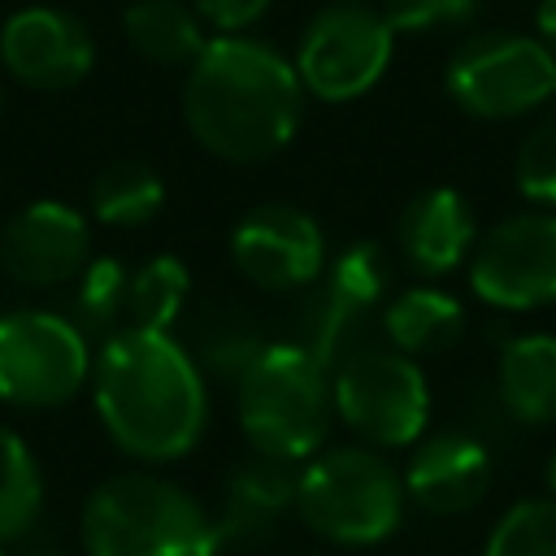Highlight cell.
<instances>
[{
	"label": "cell",
	"instance_id": "cell-1",
	"mask_svg": "<svg viewBox=\"0 0 556 556\" xmlns=\"http://www.w3.org/2000/svg\"><path fill=\"white\" fill-rule=\"evenodd\" d=\"M91 400L109 439L148 465L187 456L208 426L200 361L169 334L122 326L91 356Z\"/></svg>",
	"mask_w": 556,
	"mask_h": 556
},
{
	"label": "cell",
	"instance_id": "cell-2",
	"mask_svg": "<svg viewBox=\"0 0 556 556\" xmlns=\"http://www.w3.org/2000/svg\"><path fill=\"white\" fill-rule=\"evenodd\" d=\"M304 87L274 43L243 35H213L187 65L182 117L191 139L230 165H261L278 156L304 117Z\"/></svg>",
	"mask_w": 556,
	"mask_h": 556
},
{
	"label": "cell",
	"instance_id": "cell-3",
	"mask_svg": "<svg viewBox=\"0 0 556 556\" xmlns=\"http://www.w3.org/2000/svg\"><path fill=\"white\" fill-rule=\"evenodd\" d=\"M87 556H217V517L174 478L126 469L104 478L78 517Z\"/></svg>",
	"mask_w": 556,
	"mask_h": 556
},
{
	"label": "cell",
	"instance_id": "cell-4",
	"mask_svg": "<svg viewBox=\"0 0 556 556\" xmlns=\"http://www.w3.org/2000/svg\"><path fill=\"white\" fill-rule=\"evenodd\" d=\"M235 417L256 456L308 460L334 421L330 365L304 343H265L235 378Z\"/></svg>",
	"mask_w": 556,
	"mask_h": 556
},
{
	"label": "cell",
	"instance_id": "cell-5",
	"mask_svg": "<svg viewBox=\"0 0 556 556\" xmlns=\"http://www.w3.org/2000/svg\"><path fill=\"white\" fill-rule=\"evenodd\" d=\"M404 478L369 443L321 447L295 469V517L334 547L387 543L404 521Z\"/></svg>",
	"mask_w": 556,
	"mask_h": 556
},
{
	"label": "cell",
	"instance_id": "cell-6",
	"mask_svg": "<svg viewBox=\"0 0 556 556\" xmlns=\"http://www.w3.org/2000/svg\"><path fill=\"white\" fill-rule=\"evenodd\" d=\"M334 417L369 447H408L430 421V382L404 352L356 348L330 365Z\"/></svg>",
	"mask_w": 556,
	"mask_h": 556
},
{
	"label": "cell",
	"instance_id": "cell-7",
	"mask_svg": "<svg viewBox=\"0 0 556 556\" xmlns=\"http://www.w3.org/2000/svg\"><path fill=\"white\" fill-rule=\"evenodd\" d=\"M443 87L469 117L504 122L521 117L547 100H556V56L543 48L539 35L517 30H482L469 35L447 70Z\"/></svg>",
	"mask_w": 556,
	"mask_h": 556
},
{
	"label": "cell",
	"instance_id": "cell-8",
	"mask_svg": "<svg viewBox=\"0 0 556 556\" xmlns=\"http://www.w3.org/2000/svg\"><path fill=\"white\" fill-rule=\"evenodd\" d=\"M91 382V348L78 321L52 308L0 313V400L56 408Z\"/></svg>",
	"mask_w": 556,
	"mask_h": 556
},
{
	"label": "cell",
	"instance_id": "cell-9",
	"mask_svg": "<svg viewBox=\"0 0 556 556\" xmlns=\"http://www.w3.org/2000/svg\"><path fill=\"white\" fill-rule=\"evenodd\" d=\"M391 52L395 30L378 9L361 0H334L304 26L291 65L300 74L304 96L348 104L378 87V78L391 65Z\"/></svg>",
	"mask_w": 556,
	"mask_h": 556
},
{
	"label": "cell",
	"instance_id": "cell-10",
	"mask_svg": "<svg viewBox=\"0 0 556 556\" xmlns=\"http://www.w3.org/2000/svg\"><path fill=\"white\" fill-rule=\"evenodd\" d=\"M469 287L500 313L556 304V213L530 208L495 222L469 252Z\"/></svg>",
	"mask_w": 556,
	"mask_h": 556
},
{
	"label": "cell",
	"instance_id": "cell-11",
	"mask_svg": "<svg viewBox=\"0 0 556 556\" xmlns=\"http://www.w3.org/2000/svg\"><path fill=\"white\" fill-rule=\"evenodd\" d=\"M235 269L261 291H300L326 269L321 226L295 204H261L230 230Z\"/></svg>",
	"mask_w": 556,
	"mask_h": 556
},
{
	"label": "cell",
	"instance_id": "cell-12",
	"mask_svg": "<svg viewBox=\"0 0 556 556\" xmlns=\"http://www.w3.org/2000/svg\"><path fill=\"white\" fill-rule=\"evenodd\" d=\"M0 65L35 91H70L96 65L91 30L52 4H26L0 26Z\"/></svg>",
	"mask_w": 556,
	"mask_h": 556
},
{
	"label": "cell",
	"instance_id": "cell-13",
	"mask_svg": "<svg viewBox=\"0 0 556 556\" xmlns=\"http://www.w3.org/2000/svg\"><path fill=\"white\" fill-rule=\"evenodd\" d=\"M91 261V222L65 200H30L0 230V269L22 287H65Z\"/></svg>",
	"mask_w": 556,
	"mask_h": 556
},
{
	"label": "cell",
	"instance_id": "cell-14",
	"mask_svg": "<svg viewBox=\"0 0 556 556\" xmlns=\"http://www.w3.org/2000/svg\"><path fill=\"white\" fill-rule=\"evenodd\" d=\"M400 478L404 495L417 508L434 517H456L478 508L491 491V452L465 430H439L430 439H417Z\"/></svg>",
	"mask_w": 556,
	"mask_h": 556
},
{
	"label": "cell",
	"instance_id": "cell-15",
	"mask_svg": "<svg viewBox=\"0 0 556 556\" xmlns=\"http://www.w3.org/2000/svg\"><path fill=\"white\" fill-rule=\"evenodd\" d=\"M395 243L417 274L426 278L452 274L460 261H469L478 243L473 204L456 187H426L404 204L395 222Z\"/></svg>",
	"mask_w": 556,
	"mask_h": 556
},
{
	"label": "cell",
	"instance_id": "cell-16",
	"mask_svg": "<svg viewBox=\"0 0 556 556\" xmlns=\"http://www.w3.org/2000/svg\"><path fill=\"white\" fill-rule=\"evenodd\" d=\"M495 400L517 426L556 421V334H513L495 361Z\"/></svg>",
	"mask_w": 556,
	"mask_h": 556
},
{
	"label": "cell",
	"instance_id": "cell-17",
	"mask_svg": "<svg viewBox=\"0 0 556 556\" xmlns=\"http://www.w3.org/2000/svg\"><path fill=\"white\" fill-rule=\"evenodd\" d=\"M287 513H295V473L287 469V460L256 456V460H248L230 473L222 517H217V534H222V543L261 539Z\"/></svg>",
	"mask_w": 556,
	"mask_h": 556
},
{
	"label": "cell",
	"instance_id": "cell-18",
	"mask_svg": "<svg viewBox=\"0 0 556 556\" xmlns=\"http://www.w3.org/2000/svg\"><path fill=\"white\" fill-rule=\"evenodd\" d=\"M387 343L404 356H434L465 334V304L443 287H408L382 308Z\"/></svg>",
	"mask_w": 556,
	"mask_h": 556
},
{
	"label": "cell",
	"instance_id": "cell-19",
	"mask_svg": "<svg viewBox=\"0 0 556 556\" xmlns=\"http://www.w3.org/2000/svg\"><path fill=\"white\" fill-rule=\"evenodd\" d=\"M122 30L126 43L152 61V65H191L200 56V48L208 43V26L204 17L187 4V0H135L122 13Z\"/></svg>",
	"mask_w": 556,
	"mask_h": 556
},
{
	"label": "cell",
	"instance_id": "cell-20",
	"mask_svg": "<svg viewBox=\"0 0 556 556\" xmlns=\"http://www.w3.org/2000/svg\"><path fill=\"white\" fill-rule=\"evenodd\" d=\"M87 208H91V222L100 226L135 230V226H148L165 208V182L148 161L122 156L91 178Z\"/></svg>",
	"mask_w": 556,
	"mask_h": 556
},
{
	"label": "cell",
	"instance_id": "cell-21",
	"mask_svg": "<svg viewBox=\"0 0 556 556\" xmlns=\"http://www.w3.org/2000/svg\"><path fill=\"white\" fill-rule=\"evenodd\" d=\"M191 295V269L178 256H148L139 269H130L126 282V321L122 326H148L169 330Z\"/></svg>",
	"mask_w": 556,
	"mask_h": 556
},
{
	"label": "cell",
	"instance_id": "cell-22",
	"mask_svg": "<svg viewBox=\"0 0 556 556\" xmlns=\"http://www.w3.org/2000/svg\"><path fill=\"white\" fill-rule=\"evenodd\" d=\"M43 508V473L26 439L0 426V547L22 539Z\"/></svg>",
	"mask_w": 556,
	"mask_h": 556
},
{
	"label": "cell",
	"instance_id": "cell-23",
	"mask_svg": "<svg viewBox=\"0 0 556 556\" xmlns=\"http://www.w3.org/2000/svg\"><path fill=\"white\" fill-rule=\"evenodd\" d=\"M482 556H556V495L517 500L491 526Z\"/></svg>",
	"mask_w": 556,
	"mask_h": 556
},
{
	"label": "cell",
	"instance_id": "cell-24",
	"mask_svg": "<svg viewBox=\"0 0 556 556\" xmlns=\"http://www.w3.org/2000/svg\"><path fill=\"white\" fill-rule=\"evenodd\" d=\"M126 282H130V269L117 256H91L74 278L78 317L91 330H104V334L122 330V321H126Z\"/></svg>",
	"mask_w": 556,
	"mask_h": 556
},
{
	"label": "cell",
	"instance_id": "cell-25",
	"mask_svg": "<svg viewBox=\"0 0 556 556\" xmlns=\"http://www.w3.org/2000/svg\"><path fill=\"white\" fill-rule=\"evenodd\" d=\"M387 282H391V269H387V252L369 239L361 243H348L334 261H330V274H326V291L334 300H343L348 308L365 313L374 308L382 295H387Z\"/></svg>",
	"mask_w": 556,
	"mask_h": 556
},
{
	"label": "cell",
	"instance_id": "cell-26",
	"mask_svg": "<svg viewBox=\"0 0 556 556\" xmlns=\"http://www.w3.org/2000/svg\"><path fill=\"white\" fill-rule=\"evenodd\" d=\"M513 182L530 204L556 208V117L539 122L521 139L517 161H513Z\"/></svg>",
	"mask_w": 556,
	"mask_h": 556
},
{
	"label": "cell",
	"instance_id": "cell-27",
	"mask_svg": "<svg viewBox=\"0 0 556 556\" xmlns=\"http://www.w3.org/2000/svg\"><path fill=\"white\" fill-rule=\"evenodd\" d=\"M478 13V0H387L382 17L395 35H430L465 26Z\"/></svg>",
	"mask_w": 556,
	"mask_h": 556
},
{
	"label": "cell",
	"instance_id": "cell-28",
	"mask_svg": "<svg viewBox=\"0 0 556 556\" xmlns=\"http://www.w3.org/2000/svg\"><path fill=\"white\" fill-rule=\"evenodd\" d=\"M274 0H191V9L204 17V26H213L217 35H243L248 26H256L269 13Z\"/></svg>",
	"mask_w": 556,
	"mask_h": 556
},
{
	"label": "cell",
	"instance_id": "cell-29",
	"mask_svg": "<svg viewBox=\"0 0 556 556\" xmlns=\"http://www.w3.org/2000/svg\"><path fill=\"white\" fill-rule=\"evenodd\" d=\"M534 30H539L543 48L556 56V0H539V9H534Z\"/></svg>",
	"mask_w": 556,
	"mask_h": 556
},
{
	"label": "cell",
	"instance_id": "cell-30",
	"mask_svg": "<svg viewBox=\"0 0 556 556\" xmlns=\"http://www.w3.org/2000/svg\"><path fill=\"white\" fill-rule=\"evenodd\" d=\"M547 491H552V495H556V452H552V456H547Z\"/></svg>",
	"mask_w": 556,
	"mask_h": 556
},
{
	"label": "cell",
	"instance_id": "cell-31",
	"mask_svg": "<svg viewBox=\"0 0 556 556\" xmlns=\"http://www.w3.org/2000/svg\"><path fill=\"white\" fill-rule=\"evenodd\" d=\"M0 556H9V552H0Z\"/></svg>",
	"mask_w": 556,
	"mask_h": 556
}]
</instances>
